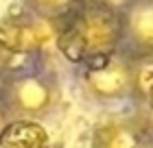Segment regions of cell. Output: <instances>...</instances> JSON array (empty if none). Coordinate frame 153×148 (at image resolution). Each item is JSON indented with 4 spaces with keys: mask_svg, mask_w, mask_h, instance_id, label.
I'll return each instance as SVG.
<instances>
[{
    "mask_svg": "<svg viewBox=\"0 0 153 148\" xmlns=\"http://www.w3.org/2000/svg\"><path fill=\"white\" fill-rule=\"evenodd\" d=\"M85 41V50H107L118 35V20L105 7H92L83 13L81 22L74 26Z\"/></svg>",
    "mask_w": 153,
    "mask_h": 148,
    "instance_id": "6da1fadb",
    "label": "cell"
},
{
    "mask_svg": "<svg viewBox=\"0 0 153 148\" xmlns=\"http://www.w3.org/2000/svg\"><path fill=\"white\" fill-rule=\"evenodd\" d=\"M48 135L35 122H13L0 133V148H46Z\"/></svg>",
    "mask_w": 153,
    "mask_h": 148,
    "instance_id": "7a4b0ae2",
    "label": "cell"
},
{
    "mask_svg": "<svg viewBox=\"0 0 153 148\" xmlns=\"http://www.w3.org/2000/svg\"><path fill=\"white\" fill-rule=\"evenodd\" d=\"M92 85L101 94H116L125 85V74L120 70H101L92 76Z\"/></svg>",
    "mask_w": 153,
    "mask_h": 148,
    "instance_id": "3957f363",
    "label": "cell"
},
{
    "mask_svg": "<svg viewBox=\"0 0 153 148\" xmlns=\"http://www.w3.org/2000/svg\"><path fill=\"white\" fill-rule=\"evenodd\" d=\"M18 96H20V102H22L26 109H39L42 105L46 102V98H48L44 85H39L37 81H26V83H22Z\"/></svg>",
    "mask_w": 153,
    "mask_h": 148,
    "instance_id": "277c9868",
    "label": "cell"
},
{
    "mask_svg": "<svg viewBox=\"0 0 153 148\" xmlns=\"http://www.w3.org/2000/svg\"><path fill=\"white\" fill-rule=\"evenodd\" d=\"M59 48H61V52H66V57L68 59H81L83 57V52H85V41H83L81 37V33L74 29H68L64 35H61V39H59Z\"/></svg>",
    "mask_w": 153,
    "mask_h": 148,
    "instance_id": "5b68a950",
    "label": "cell"
},
{
    "mask_svg": "<svg viewBox=\"0 0 153 148\" xmlns=\"http://www.w3.org/2000/svg\"><path fill=\"white\" fill-rule=\"evenodd\" d=\"M134 24H136V33L140 35L142 39L153 41V9H151V7H149V9L138 11Z\"/></svg>",
    "mask_w": 153,
    "mask_h": 148,
    "instance_id": "8992f818",
    "label": "cell"
},
{
    "mask_svg": "<svg viewBox=\"0 0 153 148\" xmlns=\"http://www.w3.org/2000/svg\"><path fill=\"white\" fill-rule=\"evenodd\" d=\"M107 148H140V144H138L134 133H129L125 129H118V131H114L112 135H109Z\"/></svg>",
    "mask_w": 153,
    "mask_h": 148,
    "instance_id": "52a82bcc",
    "label": "cell"
},
{
    "mask_svg": "<svg viewBox=\"0 0 153 148\" xmlns=\"http://www.w3.org/2000/svg\"><path fill=\"white\" fill-rule=\"evenodd\" d=\"M39 4H44V7H59V4H64L66 0H37Z\"/></svg>",
    "mask_w": 153,
    "mask_h": 148,
    "instance_id": "ba28073f",
    "label": "cell"
},
{
    "mask_svg": "<svg viewBox=\"0 0 153 148\" xmlns=\"http://www.w3.org/2000/svg\"><path fill=\"white\" fill-rule=\"evenodd\" d=\"M151 105H153V87H151Z\"/></svg>",
    "mask_w": 153,
    "mask_h": 148,
    "instance_id": "9c48e42d",
    "label": "cell"
}]
</instances>
